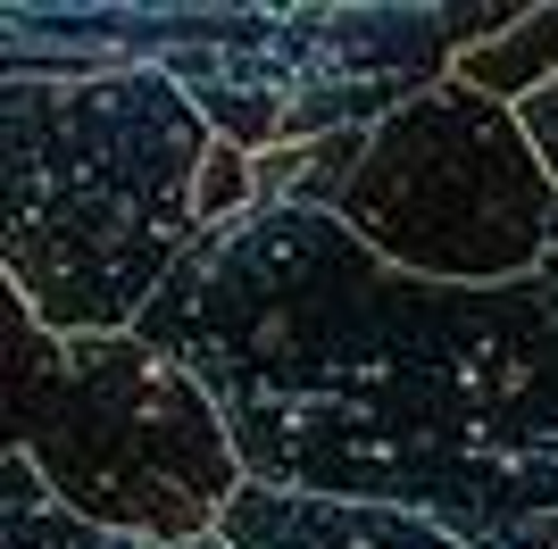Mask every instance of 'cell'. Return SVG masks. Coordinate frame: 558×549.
Returning a JSON list of instances; mask_svg holds the SVG:
<instances>
[{"mask_svg": "<svg viewBox=\"0 0 558 549\" xmlns=\"http://www.w3.org/2000/svg\"><path fill=\"white\" fill-rule=\"evenodd\" d=\"M142 333L209 383L251 483L558 549V258L475 292L384 267L326 208H251L201 233Z\"/></svg>", "mask_w": 558, "mask_h": 549, "instance_id": "obj_1", "label": "cell"}, {"mask_svg": "<svg viewBox=\"0 0 558 549\" xmlns=\"http://www.w3.org/2000/svg\"><path fill=\"white\" fill-rule=\"evenodd\" d=\"M159 68L233 150L375 134L450 84V0H9L0 75Z\"/></svg>", "mask_w": 558, "mask_h": 549, "instance_id": "obj_2", "label": "cell"}, {"mask_svg": "<svg viewBox=\"0 0 558 549\" xmlns=\"http://www.w3.org/2000/svg\"><path fill=\"white\" fill-rule=\"evenodd\" d=\"M217 134L159 68L0 75V274L59 342L142 333L201 251Z\"/></svg>", "mask_w": 558, "mask_h": 549, "instance_id": "obj_3", "label": "cell"}, {"mask_svg": "<svg viewBox=\"0 0 558 549\" xmlns=\"http://www.w3.org/2000/svg\"><path fill=\"white\" fill-rule=\"evenodd\" d=\"M0 408L50 500L150 549L209 541L251 483L226 408L175 350L150 333L59 342L17 292L0 308Z\"/></svg>", "mask_w": 558, "mask_h": 549, "instance_id": "obj_4", "label": "cell"}, {"mask_svg": "<svg viewBox=\"0 0 558 549\" xmlns=\"http://www.w3.org/2000/svg\"><path fill=\"white\" fill-rule=\"evenodd\" d=\"M384 267L425 283H525L550 267L558 183L542 175L534 142L475 84H434L367 134V159L333 200Z\"/></svg>", "mask_w": 558, "mask_h": 549, "instance_id": "obj_5", "label": "cell"}, {"mask_svg": "<svg viewBox=\"0 0 558 549\" xmlns=\"http://www.w3.org/2000/svg\"><path fill=\"white\" fill-rule=\"evenodd\" d=\"M226 549H475L450 525L417 508L384 500H326V491H276V483H242V500L217 525Z\"/></svg>", "mask_w": 558, "mask_h": 549, "instance_id": "obj_6", "label": "cell"}, {"mask_svg": "<svg viewBox=\"0 0 558 549\" xmlns=\"http://www.w3.org/2000/svg\"><path fill=\"white\" fill-rule=\"evenodd\" d=\"M0 549H150V541L109 533V525H93V516L59 508V500H50V483L9 450V457H0Z\"/></svg>", "mask_w": 558, "mask_h": 549, "instance_id": "obj_7", "label": "cell"}, {"mask_svg": "<svg viewBox=\"0 0 558 549\" xmlns=\"http://www.w3.org/2000/svg\"><path fill=\"white\" fill-rule=\"evenodd\" d=\"M450 75H459V84H475V91H492L500 109L534 100V91L558 75V0H534V17L517 25V34H500V42H484V50H466Z\"/></svg>", "mask_w": 558, "mask_h": 549, "instance_id": "obj_8", "label": "cell"}, {"mask_svg": "<svg viewBox=\"0 0 558 549\" xmlns=\"http://www.w3.org/2000/svg\"><path fill=\"white\" fill-rule=\"evenodd\" d=\"M517 125H525V142H534V159H542V175L558 183V75L534 91V100H517Z\"/></svg>", "mask_w": 558, "mask_h": 549, "instance_id": "obj_9", "label": "cell"}, {"mask_svg": "<svg viewBox=\"0 0 558 549\" xmlns=\"http://www.w3.org/2000/svg\"><path fill=\"white\" fill-rule=\"evenodd\" d=\"M184 549H226V541H217V533H209V541H184Z\"/></svg>", "mask_w": 558, "mask_h": 549, "instance_id": "obj_10", "label": "cell"}, {"mask_svg": "<svg viewBox=\"0 0 558 549\" xmlns=\"http://www.w3.org/2000/svg\"><path fill=\"white\" fill-rule=\"evenodd\" d=\"M550 251H558V217H550Z\"/></svg>", "mask_w": 558, "mask_h": 549, "instance_id": "obj_11", "label": "cell"}]
</instances>
